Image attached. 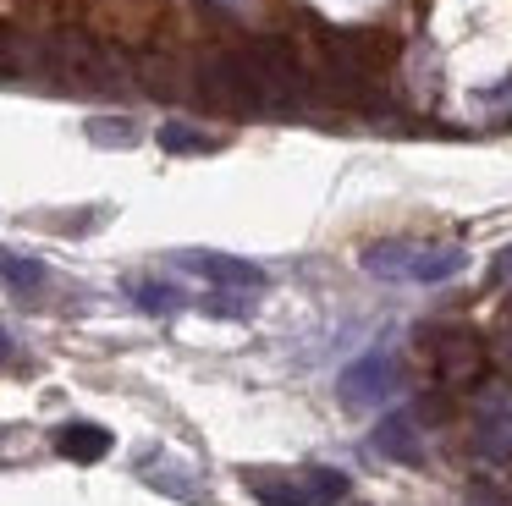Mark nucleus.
<instances>
[{"instance_id": "f257e3e1", "label": "nucleus", "mask_w": 512, "mask_h": 506, "mask_svg": "<svg viewBox=\"0 0 512 506\" xmlns=\"http://www.w3.org/2000/svg\"><path fill=\"white\" fill-rule=\"evenodd\" d=\"M39 72H50L56 83L78 88V94H111V88H122L127 66L122 55L105 50L89 33H50L39 44Z\"/></svg>"}, {"instance_id": "f03ea898", "label": "nucleus", "mask_w": 512, "mask_h": 506, "mask_svg": "<svg viewBox=\"0 0 512 506\" xmlns=\"http://www.w3.org/2000/svg\"><path fill=\"white\" fill-rule=\"evenodd\" d=\"M237 61H243L248 83H254L259 105H298V99L314 94V77L309 66L298 61V50H292L287 39H254L248 50H237Z\"/></svg>"}, {"instance_id": "7ed1b4c3", "label": "nucleus", "mask_w": 512, "mask_h": 506, "mask_svg": "<svg viewBox=\"0 0 512 506\" xmlns=\"http://www.w3.org/2000/svg\"><path fill=\"white\" fill-rule=\"evenodd\" d=\"M468 264L463 248H424V242H380L364 253V270L375 281H397V286H441Z\"/></svg>"}, {"instance_id": "20e7f679", "label": "nucleus", "mask_w": 512, "mask_h": 506, "mask_svg": "<svg viewBox=\"0 0 512 506\" xmlns=\"http://www.w3.org/2000/svg\"><path fill=\"white\" fill-rule=\"evenodd\" d=\"M199 94L210 99L215 110H232V116H243V110H265L254 94V83H248L243 61H237V50L226 55H204L199 61Z\"/></svg>"}, {"instance_id": "39448f33", "label": "nucleus", "mask_w": 512, "mask_h": 506, "mask_svg": "<svg viewBox=\"0 0 512 506\" xmlns=\"http://www.w3.org/2000/svg\"><path fill=\"white\" fill-rule=\"evenodd\" d=\"M336 385H342L347 402H386L402 391V363L391 352H364L358 363H347Z\"/></svg>"}, {"instance_id": "423d86ee", "label": "nucleus", "mask_w": 512, "mask_h": 506, "mask_svg": "<svg viewBox=\"0 0 512 506\" xmlns=\"http://www.w3.org/2000/svg\"><path fill=\"white\" fill-rule=\"evenodd\" d=\"M171 264H182L188 275H204L210 286H221V292H259L265 286V270L248 259H232V253H210V248H188L177 253Z\"/></svg>"}, {"instance_id": "0eeeda50", "label": "nucleus", "mask_w": 512, "mask_h": 506, "mask_svg": "<svg viewBox=\"0 0 512 506\" xmlns=\"http://www.w3.org/2000/svg\"><path fill=\"white\" fill-rule=\"evenodd\" d=\"M424 347L435 352V363H441L446 380H474L479 374V341L468 336V330H430Z\"/></svg>"}, {"instance_id": "6e6552de", "label": "nucleus", "mask_w": 512, "mask_h": 506, "mask_svg": "<svg viewBox=\"0 0 512 506\" xmlns=\"http://www.w3.org/2000/svg\"><path fill=\"white\" fill-rule=\"evenodd\" d=\"M56 451L67 462H100L111 451V429L105 424H61L56 429Z\"/></svg>"}, {"instance_id": "1a4fd4ad", "label": "nucleus", "mask_w": 512, "mask_h": 506, "mask_svg": "<svg viewBox=\"0 0 512 506\" xmlns=\"http://www.w3.org/2000/svg\"><path fill=\"white\" fill-rule=\"evenodd\" d=\"M0 281H6V292H17V297H39L45 281H50V270L39 259H28V253L0 248Z\"/></svg>"}, {"instance_id": "9d476101", "label": "nucleus", "mask_w": 512, "mask_h": 506, "mask_svg": "<svg viewBox=\"0 0 512 506\" xmlns=\"http://www.w3.org/2000/svg\"><path fill=\"white\" fill-rule=\"evenodd\" d=\"M243 484L259 495L265 506H320L314 490L303 479H276V473H243Z\"/></svg>"}, {"instance_id": "9b49d317", "label": "nucleus", "mask_w": 512, "mask_h": 506, "mask_svg": "<svg viewBox=\"0 0 512 506\" xmlns=\"http://www.w3.org/2000/svg\"><path fill=\"white\" fill-rule=\"evenodd\" d=\"M375 451L397 462H419V440H413V418L408 413H386L375 424Z\"/></svg>"}, {"instance_id": "f8f14e48", "label": "nucleus", "mask_w": 512, "mask_h": 506, "mask_svg": "<svg viewBox=\"0 0 512 506\" xmlns=\"http://www.w3.org/2000/svg\"><path fill=\"white\" fill-rule=\"evenodd\" d=\"M474 440H479V451H485L490 462L512 457V413L507 407H485L479 424H474Z\"/></svg>"}, {"instance_id": "ddd939ff", "label": "nucleus", "mask_w": 512, "mask_h": 506, "mask_svg": "<svg viewBox=\"0 0 512 506\" xmlns=\"http://www.w3.org/2000/svg\"><path fill=\"white\" fill-rule=\"evenodd\" d=\"M127 297H133L144 314H182L188 308V292L171 281H127Z\"/></svg>"}, {"instance_id": "4468645a", "label": "nucleus", "mask_w": 512, "mask_h": 506, "mask_svg": "<svg viewBox=\"0 0 512 506\" xmlns=\"http://www.w3.org/2000/svg\"><path fill=\"white\" fill-rule=\"evenodd\" d=\"M0 72H6V77L39 72V44L23 39L17 28H6V22H0Z\"/></svg>"}, {"instance_id": "2eb2a0df", "label": "nucleus", "mask_w": 512, "mask_h": 506, "mask_svg": "<svg viewBox=\"0 0 512 506\" xmlns=\"http://www.w3.org/2000/svg\"><path fill=\"white\" fill-rule=\"evenodd\" d=\"M155 138H160V149H166V154H215V149H221V138L188 127V121H166Z\"/></svg>"}, {"instance_id": "dca6fc26", "label": "nucleus", "mask_w": 512, "mask_h": 506, "mask_svg": "<svg viewBox=\"0 0 512 506\" xmlns=\"http://www.w3.org/2000/svg\"><path fill=\"white\" fill-rule=\"evenodd\" d=\"M89 138L100 143V149H133L138 143V127L127 116H94L89 121Z\"/></svg>"}, {"instance_id": "f3484780", "label": "nucleus", "mask_w": 512, "mask_h": 506, "mask_svg": "<svg viewBox=\"0 0 512 506\" xmlns=\"http://www.w3.org/2000/svg\"><path fill=\"white\" fill-rule=\"evenodd\" d=\"M303 484L314 490L320 506H336L347 495V473H336V468H303Z\"/></svg>"}, {"instance_id": "a211bd4d", "label": "nucleus", "mask_w": 512, "mask_h": 506, "mask_svg": "<svg viewBox=\"0 0 512 506\" xmlns=\"http://www.w3.org/2000/svg\"><path fill=\"white\" fill-rule=\"evenodd\" d=\"M204 314H221V319H243V314H248V297L215 292V297H204Z\"/></svg>"}, {"instance_id": "6ab92c4d", "label": "nucleus", "mask_w": 512, "mask_h": 506, "mask_svg": "<svg viewBox=\"0 0 512 506\" xmlns=\"http://www.w3.org/2000/svg\"><path fill=\"white\" fill-rule=\"evenodd\" d=\"M490 275H496V281H512V248H501V253H496V264H490Z\"/></svg>"}, {"instance_id": "aec40b11", "label": "nucleus", "mask_w": 512, "mask_h": 506, "mask_svg": "<svg viewBox=\"0 0 512 506\" xmlns=\"http://www.w3.org/2000/svg\"><path fill=\"white\" fill-rule=\"evenodd\" d=\"M12 358V336H6V330H0V363Z\"/></svg>"}]
</instances>
